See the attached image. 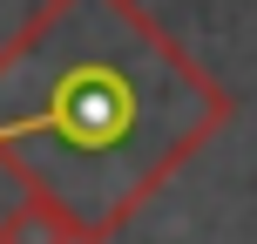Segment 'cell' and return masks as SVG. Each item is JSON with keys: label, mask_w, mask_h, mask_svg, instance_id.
I'll list each match as a JSON object with an SVG mask.
<instances>
[{"label": "cell", "mask_w": 257, "mask_h": 244, "mask_svg": "<svg viewBox=\"0 0 257 244\" xmlns=\"http://www.w3.org/2000/svg\"><path fill=\"white\" fill-rule=\"evenodd\" d=\"M0 244H95L88 224L75 217L54 197H21V204L0 217Z\"/></svg>", "instance_id": "obj_1"}]
</instances>
